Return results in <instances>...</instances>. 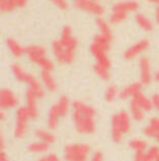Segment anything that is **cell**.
Returning a JSON list of instances; mask_svg holds the SVG:
<instances>
[{"mask_svg":"<svg viewBox=\"0 0 159 161\" xmlns=\"http://www.w3.org/2000/svg\"><path fill=\"white\" fill-rule=\"evenodd\" d=\"M78 39L73 34L71 27L66 25L62 30L60 39L52 42V52L57 63L60 64H71L77 56Z\"/></svg>","mask_w":159,"mask_h":161,"instance_id":"6da1fadb","label":"cell"},{"mask_svg":"<svg viewBox=\"0 0 159 161\" xmlns=\"http://www.w3.org/2000/svg\"><path fill=\"white\" fill-rule=\"evenodd\" d=\"M73 122H74L75 130L81 135H92L96 130V111L91 105L74 101L73 103Z\"/></svg>","mask_w":159,"mask_h":161,"instance_id":"7a4b0ae2","label":"cell"},{"mask_svg":"<svg viewBox=\"0 0 159 161\" xmlns=\"http://www.w3.org/2000/svg\"><path fill=\"white\" fill-rule=\"evenodd\" d=\"M131 115L127 111L115 114L110 120V135L115 143H121L124 136L131 130Z\"/></svg>","mask_w":159,"mask_h":161,"instance_id":"3957f363","label":"cell"},{"mask_svg":"<svg viewBox=\"0 0 159 161\" xmlns=\"http://www.w3.org/2000/svg\"><path fill=\"white\" fill-rule=\"evenodd\" d=\"M70 109H73V104L70 103L69 97L62 95L56 103L52 105L50 109H49V114H48L49 130H56L59 123H60V120H62L64 116H67V114L70 112Z\"/></svg>","mask_w":159,"mask_h":161,"instance_id":"277c9868","label":"cell"},{"mask_svg":"<svg viewBox=\"0 0 159 161\" xmlns=\"http://www.w3.org/2000/svg\"><path fill=\"white\" fill-rule=\"evenodd\" d=\"M27 56L32 62L33 64H36L38 67H41V70L45 72H52L54 69V63L52 59H49L48 52L45 48L39 45H31L27 46Z\"/></svg>","mask_w":159,"mask_h":161,"instance_id":"5b68a950","label":"cell"},{"mask_svg":"<svg viewBox=\"0 0 159 161\" xmlns=\"http://www.w3.org/2000/svg\"><path fill=\"white\" fill-rule=\"evenodd\" d=\"M112 38H108L102 34H98V35L94 36L92 44L90 45V52L96 59V62L109 59V51L112 48Z\"/></svg>","mask_w":159,"mask_h":161,"instance_id":"8992f818","label":"cell"},{"mask_svg":"<svg viewBox=\"0 0 159 161\" xmlns=\"http://www.w3.org/2000/svg\"><path fill=\"white\" fill-rule=\"evenodd\" d=\"M90 154H91V147L90 144L85 143L67 144L63 151V157L66 161H87Z\"/></svg>","mask_w":159,"mask_h":161,"instance_id":"52a82bcc","label":"cell"},{"mask_svg":"<svg viewBox=\"0 0 159 161\" xmlns=\"http://www.w3.org/2000/svg\"><path fill=\"white\" fill-rule=\"evenodd\" d=\"M31 120L29 112L27 107H21L17 109L16 115V126H14V137L23 139L28 132V122Z\"/></svg>","mask_w":159,"mask_h":161,"instance_id":"ba28073f","label":"cell"},{"mask_svg":"<svg viewBox=\"0 0 159 161\" xmlns=\"http://www.w3.org/2000/svg\"><path fill=\"white\" fill-rule=\"evenodd\" d=\"M73 3H74L75 8L85 11L88 14L96 15V17H102L106 11L105 7L99 2H95V0H73Z\"/></svg>","mask_w":159,"mask_h":161,"instance_id":"9c48e42d","label":"cell"},{"mask_svg":"<svg viewBox=\"0 0 159 161\" xmlns=\"http://www.w3.org/2000/svg\"><path fill=\"white\" fill-rule=\"evenodd\" d=\"M18 104H20V98L13 90L2 88V91H0V108H2V111L17 108Z\"/></svg>","mask_w":159,"mask_h":161,"instance_id":"30bf717a","label":"cell"},{"mask_svg":"<svg viewBox=\"0 0 159 161\" xmlns=\"http://www.w3.org/2000/svg\"><path fill=\"white\" fill-rule=\"evenodd\" d=\"M154 80V74H152L151 60L146 56H142L140 59V83L142 86H149Z\"/></svg>","mask_w":159,"mask_h":161,"instance_id":"8fae6325","label":"cell"},{"mask_svg":"<svg viewBox=\"0 0 159 161\" xmlns=\"http://www.w3.org/2000/svg\"><path fill=\"white\" fill-rule=\"evenodd\" d=\"M148 48H149L148 39H141V41L136 42L134 45H131L130 48H127L126 52L123 53V58L126 59V60H134V59L138 58L140 55H142Z\"/></svg>","mask_w":159,"mask_h":161,"instance_id":"7c38bea8","label":"cell"},{"mask_svg":"<svg viewBox=\"0 0 159 161\" xmlns=\"http://www.w3.org/2000/svg\"><path fill=\"white\" fill-rule=\"evenodd\" d=\"M25 103H27V109L29 112L31 120H36L39 118V109H38V98L32 91L27 90L25 92Z\"/></svg>","mask_w":159,"mask_h":161,"instance_id":"4fadbf2b","label":"cell"},{"mask_svg":"<svg viewBox=\"0 0 159 161\" xmlns=\"http://www.w3.org/2000/svg\"><path fill=\"white\" fill-rule=\"evenodd\" d=\"M138 7H140V4L136 0H123V2L115 3L112 7V11H119V13L128 14V13H136L138 10Z\"/></svg>","mask_w":159,"mask_h":161,"instance_id":"5bb4252c","label":"cell"},{"mask_svg":"<svg viewBox=\"0 0 159 161\" xmlns=\"http://www.w3.org/2000/svg\"><path fill=\"white\" fill-rule=\"evenodd\" d=\"M142 87L144 86L141 83H133V84H130V86H127V87H124L123 90H120L119 98H121V100H133L136 95L142 92Z\"/></svg>","mask_w":159,"mask_h":161,"instance_id":"9a60e30c","label":"cell"},{"mask_svg":"<svg viewBox=\"0 0 159 161\" xmlns=\"http://www.w3.org/2000/svg\"><path fill=\"white\" fill-rule=\"evenodd\" d=\"M41 81H42V84H44V87L46 91L52 92V94L57 91V81H56V79H54V76L52 74V72H45V70H42L41 72Z\"/></svg>","mask_w":159,"mask_h":161,"instance_id":"2e32d148","label":"cell"},{"mask_svg":"<svg viewBox=\"0 0 159 161\" xmlns=\"http://www.w3.org/2000/svg\"><path fill=\"white\" fill-rule=\"evenodd\" d=\"M6 45H7V49L10 51V53L13 55L14 58H21V56H24V55H27V48H24V46L18 41H16L14 38L6 39Z\"/></svg>","mask_w":159,"mask_h":161,"instance_id":"e0dca14e","label":"cell"},{"mask_svg":"<svg viewBox=\"0 0 159 161\" xmlns=\"http://www.w3.org/2000/svg\"><path fill=\"white\" fill-rule=\"evenodd\" d=\"M11 73H13V76L16 77L20 83H25V84H28V81L31 80V77H32V74L27 72V70L24 69L20 63H13L11 64Z\"/></svg>","mask_w":159,"mask_h":161,"instance_id":"ac0fdd59","label":"cell"},{"mask_svg":"<svg viewBox=\"0 0 159 161\" xmlns=\"http://www.w3.org/2000/svg\"><path fill=\"white\" fill-rule=\"evenodd\" d=\"M28 4V0H6L4 3H0L2 13H10L17 8H24Z\"/></svg>","mask_w":159,"mask_h":161,"instance_id":"d6986e66","label":"cell"},{"mask_svg":"<svg viewBox=\"0 0 159 161\" xmlns=\"http://www.w3.org/2000/svg\"><path fill=\"white\" fill-rule=\"evenodd\" d=\"M28 90L29 91H32L33 94L36 95V98L38 100H42V98L45 97V87H44V84H42V81H39L38 79H36L35 76L32 74V77H31V80L28 81Z\"/></svg>","mask_w":159,"mask_h":161,"instance_id":"ffe728a7","label":"cell"},{"mask_svg":"<svg viewBox=\"0 0 159 161\" xmlns=\"http://www.w3.org/2000/svg\"><path fill=\"white\" fill-rule=\"evenodd\" d=\"M133 101L134 104H137L141 109H144L145 112H151L152 109H154V105H152V100L149 97H146L144 92H140L138 95H136V97L133 98Z\"/></svg>","mask_w":159,"mask_h":161,"instance_id":"44dd1931","label":"cell"},{"mask_svg":"<svg viewBox=\"0 0 159 161\" xmlns=\"http://www.w3.org/2000/svg\"><path fill=\"white\" fill-rule=\"evenodd\" d=\"M110 69H112V64H109V63H99V62H96V63L94 64V72L102 80L110 79V76H112Z\"/></svg>","mask_w":159,"mask_h":161,"instance_id":"7402d4cb","label":"cell"},{"mask_svg":"<svg viewBox=\"0 0 159 161\" xmlns=\"http://www.w3.org/2000/svg\"><path fill=\"white\" fill-rule=\"evenodd\" d=\"M136 23L137 25L140 27L142 31H145V32H151L152 30H154V23L151 21V18H148L145 14H136Z\"/></svg>","mask_w":159,"mask_h":161,"instance_id":"603a6c76","label":"cell"},{"mask_svg":"<svg viewBox=\"0 0 159 161\" xmlns=\"http://www.w3.org/2000/svg\"><path fill=\"white\" fill-rule=\"evenodd\" d=\"M35 136L38 137V140L44 142V143L49 144V146L53 144V143H56V136L53 135V132L52 130H46V129H36Z\"/></svg>","mask_w":159,"mask_h":161,"instance_id":"cb8c5ba5","label":"cell"},{"mask_svg":"<svg viewBox=\"0 0 159 161\" xmlns=\"http://www.w3.org/2000/svg\"><path fill=\"white\" fill-rule=\"evenodd\" d=\"M130 115H131V119L136 120V122H142L144 119H145V111L141 109V108L138 107L137 104H134L133 101L130 103Z\"/></svg>","mask_w":159,"mask_h":161,"instance_id":"d4e9b609","label":"cell"},{"mask_svg":"<svg viewBox=\"0 0 159 161\" xmlns=\"http://www.w3.org/2000/svg\"><path fill=\"white\" fill-rule=\"evenodd\" d=\"M49 144L44 143V142L38 140V142H33L28 146V150L29 153H33V154H42V156H45V154L49 151Z\"/></svg>","mask_w":159,"mask_h":161,"instance_id":"484cf974","label":"cell"},{"mask_svg":"<svg viewBox=\"0 0 159 161\" xmlns=\"http://www.w3.org/2000/svg\"><path fill=\"white\" fill-rule=\"evenodd\" d=\"M96 27H98V30H99V34H102V35L113 39V32L110 30V25H109V23L105 20V18L98 17L96 18Z\"/></svg>","mask_w":159,"mask_h":161,"instance_id":"4316f807","label":"cell"},{"mask_svg":"<svg viewBox=\"0 0 159 161\" xmlns=\"http://www.w3.org/2000/svg\"><path fill=\"white\" fill-rule=\"evenodd\" d=\"M128 147L131 150H134L136 153H142V151H146L148 150V143H146L144 139H131L128 142Z\"/></svg>","mask_w":159,"mask_h":161,"instance_id":"83f0119b","label":"cell"},{"mask_svg":"<svg viewBox=\"0 0 159 161\" xmlns=\"http://www.w3.org/2000/svg\"><path fill=\"white\" fill-rule=\"evenodd\" d=\"M119 94H120V90H119L117 86H109L105 91V100L108 103H113L119 97Z\"/></svg>","mask_w":159,"mask_h":161,"instance_id":"f1b7e54d","label":"cell"},{"mask_svg":"<svg viewBox=\"0 0 159 161\" xmlns=\"http://www.w3.org/2000/svg\"><path fill=\"white\" fill-rule=\"evenodd\" d=\"M146 161H158L159 160V146H152L145 151Z\"/></svg>","mask_w":159,"mask_h":161,"instance_id":"f546056e","label":"cell"},{"mask_svg":"<svg viewBox=\"0 0 159 161\" xmlns=\"http://www.w3.org/2000/svg\"><path fill=\"white\" fill-rule=\"evenodd\" d=\"M126 20H127V14L119 13V11H112L110 18H109V23L110 24H120Z\"/></svg>","mask_w":159,"mask_h":161,"instance_id":"4dcf8cb0","label":"cell"},{"mask_svg":"<svg viewBox=\"0 0 159 161\" xmlns=\"http://www.w3.org/2000/svg\"><path fill=\"white\" fill-rule=\"evenodd\" d=\"M142 133H144V136H146V137H149V139H156V136L159 135V132L156 130V129H154L151 125H148V126H145V128L142 129Z\"/></svg>","mask_w":159,"mask_h":161,"instance_id":"1f68e13d","label":"cell"},{"mask_svg":"<svg viewBox=\"0 0 159 161\" xmlns=\"http://www.w3.org/2000/svg\"><path fill=\"white\" fill-rule=\"evenodd\" d=\"M49 2H50L52 4L56 6L57 8L63 10V11H66V10H69V8H70L69 2H67V0H49Z\"/></svg>","mask_w":159,"mask_h":161,"instance_id":"d6a6232c","label":"cell"},{"mask_svg":"<svg viewBox=\"0 0 159 161\" xmlns=\"http://www.w3.org/2000/svg\"><path fill=\"white\" fill-rule=\"evenodd\" d=\"M38 161H62V160H60L56 154H45V156H42Z\"/></svg>","mask_w":159,"mask_h":161,"instance_id":"836d02e7","label":"cell"},{"mask_svg":"<svg viewBox=\"0 0 159 161\" xmlns=\"http://www.w3.org/2000/svg\"><path fill=\"white\" fill-rule=\"evenodd\" d=\"M148 125H151L154 129H156V130L159 132V118L158 116H154V118H151L149 119V123Z\"/></svg>","mask_w":159,"mask_h":161,"instance_id":"e575fe53","label":"cell"},{"mask_svg":"<svg viewBox=\"0 0 159 161\" xmlns=\"http://www.w3.org/2000/svg\"><path fill=\"white\" fill-rule=\"evenodd\" d=\"M152 100V105H154V109H156L159 112V94H154L151 97Z\"/></svg>","mask_w":159,"mask_h":161,"instance_id":"d590c367","label":"cell"},{"mask_svg":"<svg viewBox=\"0 0 159 161\" xmlns=\"http://www.w3.org/2000/svg\"><path fill=\"white\" fill-rule=\"evenodd\" d=\"M90 161H103V154L100 153V151H96V153L92 154Z\"/></svg>","mask_w":159,"mask_h":161,"instance_id":"8d00e7d4","label":"cell"},{"mask_svg":"<svg viewBox=\"0 0 159 161\" xmlns=\"http://www.w3.org/2000/svg\"><path fill=\"white\" fill-rule=\"evenodd\" d=\"M134 161H146V160H145V151L134 154Z\"/></svg>","mask_w":159,"mask_h":161,"instance_id":"74e56055","label":"cell"},{"mask_svg":"<svg viewBox=\"0 0 159 161\" xmlns=\"http://www.w3.org/2000/svg\"><path fill=\"white\" fill-rule=\"evenodd\" d=\"M6 148V140H4V133L0 132V151H4Z\"/></svg>","mask_w":159,"mask_h":161,"instance_id":"f35d334b","label":"cell"},{"mask_svg":"<svg viewBox=\"0 0 159 161\" xmlns=\"http://www.w3.org/2000/svg\"><path fill=\"white\" fill-rule=\"evenodd\" d=\"M0 161H10L8 156L6 154V151H0Z\"/></svg>","mask_w":159,"mask_h":161,"instance_id":"ab89813d","label":"cell"},{"mask_svg":"<svg viewBox=\"0 0 159 161\" xmlns=\"http://www.w3.org/2000/svg\"><path fill=\"white\" fill-rule=\"evenodd\" d=\"M154 15H155V23L159 25V6L156 8H155V13H154Z\"/></svg>","mask_w":159,"mask_h":161,"instance_id":"60d3db41","label":"cell"},{"mask_svg":"<svg viewBox=\"0 0 159 161\" xmlns=\"http://www.w3.org/2000/svg\"><path fill=\"white\" fill-rule=\"evenodd\" d=\"M0 120H2V122H4V120H6V114H4V111H2V112H0Z\"/></svg>","mask_w":159,"mask_h":161,"instance_id":"b9f144b4","label":"cell"},{"mask_svg":"<svg viewBox=\"0 0 159 161\" xmlns=\"http://www.w3.org/2000/svg\"><path fill=\"white\" fill-rule=\"evenodd\" d=\"M154 80H155V81H156V83H159V70H158V72L154 74Z\"/></svg>","mask_w":159,"mask_h":161,"instance_id":"7bdbcfd3","label":"cell"},{"mask_svg":"<svg viewBox=\"0 0 159 161\" xmlns=\"http://www.w3.org/2000/svg\"><path fill=\"white\" fill-rule=\"evenodd\" d=\"M149 3H154V4H156V6H159V0H148Z\"/></svg>","mask_w":159,"mask_h":161,"instance_id":"ee69618b","label":"cell"},{"mask_svg":"<svg viewBox=\"0 0 159 161\" xmlns=\"http://www.w3.org/2000/svg\"><path fill=\"white\" fill-rule=\"evenodd\" d=\"M155 140H156V143H158V144H159V135H158V136H156V139H155Z\"/></svg>","mask_w":159,"mask_h":161,"instance_id":"f6af8a7d","label":"cell"},{"mask_svg":"<svg viewBox=\"0 0 159 161\" xmlns=\"http://www.w3.org/2000/svg\"><path fill=\"white\" fill-rule=\"evenodd\" d=\"M95 2H98V0H95Z\"/></svg>","mask_w":159,"mask_h":161,"instance_id":"bcb514c9","label":"cell"},{"mask_svg":"<svg viewBox=\"0 0 159 161\" xmlns=\"http://www.w3.org/2000/svg\"><path fill=\"white\" fill-rule=\"evenodd\" d=\"M158 161H159V160H158Z\"/></svg>","mask_w":159,"mask_h":161,"instance_id":"7dc6e473","label":"cell"}]
</instances>
